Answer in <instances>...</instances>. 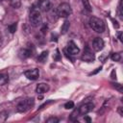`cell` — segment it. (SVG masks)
<instances>
[{"mask_svg":"<svg viewBox=\"0 0 123 123\" xmlns=\"http://www.w3.org/2000/svg\"><path fill=\"white\" fill-rule=\"evenodd\" d=\"M29 21L33 27H38L41 24L42 18H41V14H40V12L38 11V9H37L35 7L32 8L30 15H29Z\"/></svg>","mask_w":123,"mask_h":123,"instance_id":"cell-1","label":"cell"},{"mask_svg":"<svg viewBox=\"0 0 123 123\" xmlns=\"http://www.w3.org/2000/svg\"><path fill=\"white\" fill-rule=\"evenodd\" d=\"M89 25L92 30H94L96 33H103L106 29L104 21L96 16H91L89 18Z\"/></svg>","mask_w":123,"mask_h":123,"instance_id":"cell-2","label":"cell"},{"mask_svg":"<svg viewBox=\"0 0 123 123\" xmlns=\"http://www.w3.org/2000/svg\"><path fill=\"white\" fill-rule=\"evenodd\" d=\"M56 12L57 14L60 16V17H67L71 14L72 12V10H71V7L68 3H62L58 6L57 10H56Z\"/></svg>","mask_w":123,"mask_h":123,"instance_id":"cell-3","label":"cell"},{"mask_svg":"<svg viewBox=\"0 0 123 123\" xmlns=\"http://www.w3.org/2000/svg\"><path fill=\"white\" fill-rule=\"evenodd\" d=\"M34 103H35V100L34 98H27L25 100H22L18 103L17 105V111L19 112H25L27 111H29L33 106H34Z\"/></svg>","mask_w":123,"mask_h":123,"instance_id":"cell-4","label":"cell"},{"mask_svg":"<svg viewBox=\"0 0 123 123\" xmlns=\"http://www.w3.org/2000/svg\"><path fill=\"white\" fill-rule=\"evenodd\" d=\"M93 108H94V105H93L92 103L88 102V103H85V104H83L82 106H80V107L77 109V111H78L79 115H84V114H86V113H88L89 111H91L93 110Z\"/></svg>","mask_w":123,"mask_h":123,"instance_id":"cell-5","label":"cell"},{"mask_svg":"<svg viewBox=\"0 0 123 123\" xmlns=\"http://www.w3.org/2000/svg\"><path fill=\"white\" fill-rule=\"evenodd\" d=\"M24 75H25V77L27 79L32 80V81H35V80H37L39 77V70L37 68L29 69V70H26L24 72Z\"/></svg>","mask_w":123,"mask_h":123,"instance_id":"cell-6","label":"cell"},{"mask_svg":"<svg viewBox=\"0 0 123 123\" xmlns=\"http://www.w3.org/2000/svg\"><path fill=\"white\" fill-rule=\"evenodd\" d=\"M37 8L41 12H49L52 8V4L50 0H38L37 2Z\"/></svg>","mask_w":123,"mask_h":123,"instance_id":"cell-7","label":"cell"},{"mask_svg":"<svg viewBox=\"0 0 123 123\" xmlns=\"http://www.w3.org/2000/svg\"><path fill=\"white\" fill-rule=\"evenodd\" d=\"M67 54H70V55H77V54H79V52H80V49H79V47L73 42V41H69L68 43H67V46H66V49L64 50Z\"/></svg>","mask_w":123,"mask_h":123,"instance_id":"cell-8","label":"cell"},{"mask_svg":"<svg viewBox=\"0 0 123 123\" xmlns=\"http://www.w3.org/2000/svg\"><path fill=\"white\" fill-rule=\"evenodd\" d=\"M94 59H95L94 54H93V53L86 47V50L84 51L83 56H82V60H83L84 62H91L94 61Z\"/></svg>","mask_w":123,"mask_h":123,"instance_id":"cell-9","label":"cell"},{"mask_svg":"<svg viewBox=\"0 0 123 123\" xmlns=\"http://www.w3.org/2000/svg\"><path fill=\"white\" fill-rule=\"evenodd\" d=\"M104 47V40L101 37H95L92 40V48L95 51H100Z\"/></svg>","mask_w":123,"mask_h":123,"instance_id":"cell-10","label":"cell"},{"mask_svg":"<svg viewBox=\"0 0 123 123\" xmlns=\"http://www.w3.org/2000/svg\"><path fill=\"white\" fill-rule=\"evenodd\" d=\"M49 90V86L45 83H40L37 86V88H36V91L38 93V94H43L45 92H47Z\"/></svg>","mask_w":123,"mask_h":123,"instance_id":"cell-11","label":"cell"},{"mask_svg":"<svg viewBox=\"0 0 123 123\" xmlns=\"http://www.w3.org/2000/svg\"><path fill=\"white\" fill-rule=\"evenodd\" d=\"M32 55V51L28 48H21L18 52V56L21 58V59H26V58H29L30 56Z\"/></svg>","mask_w":123,"mask_h":123,"instance_id":"cell-12","label":"cell"},{"mask_svg":"<svg viewBox=\"0 0 123 123\" xmlns=\"http://www.w3.org/2000/svg\"><path fill=\"white\" fill-rule=\"evenodd\" d=\"M69 27H70V22L68 20H65L63 22V24L62 25V28H61V32L62 34H66L69 30Z\"/></svg>","mask_w":123,"mask_h":123,"instance_id":"cell-13","label":"cell"},{"mask_svg":"<svg viewBox=\"0 0 123 123\" xmlns=\"http://www.w3.org/2000/svg\"><path fill=\"white\" fill-rule=\"evenodd\" d=\"M47 57H48V51H43V52L37 57V61L40 62H44L46 61Z\"/></svg>","mask_w":123,"mask_h":123,"instance_id":"cell-14","label":"cell"},{"mask_svg":"<svg viewBox=\"0 0 123 123\" xmlns=\"http://www.w3.org/2000/svg\"><path fill=\"white\" fill-rule=\"evenodd\" d=\"M9 1H10L11 6L14 9H18L21 6V0H9Z\"/></svg>","mask_w":123,"mask_h":123,"instance_id":"cell-15","label":"cell"},{"mask_svg":"<svg viewBox=\"0 0 123 123\" xmlns=\"http://www.w3.org/2000/svg\"><path fill=\"white\" fill-rule=\"evenodd\" d=\"M9 116V113L6 111H3L0 112V122H5Z\"/></svg>","mask_w":123,"mask_h":123,"instance_id":"cell-16","label":"cell"},{"mask_svg":"<svg viewBox=\"0 0 123 123\" xmlns=\"http://www.w3.org/2000/svg\"><path fill=\"white\" fill-rule=\"evenodd\" d=\"M83 2V5L85 7V9L87 11V12H91L92 9H91V6H90V3H89V0H82Z\"/></svg>","mask_w":123,"mask_h":123,"instance_id":"cell-17","label":"cell"},{"mask_svg":"<svg viewBox=\"0 0 123 123\" xmlns=\"http://www.w3.org/2000/svg\"><path fill=\"white\" fill-rule=\"evenodd\" d=\"M111 60L114 61V62H119L120 59H121V56H120L119 53H112L111 56Z\"/></svg>","mask_w":123,"mask_h":123,"instance_id":"cell-18","label":"cell"},{"mask_svg":"<svg viewBox=\"0 0 123 123\" xmlns=\"http://www.w3.org/2000/svg\"><path fill=\"white\" fill-rule=\"evenodd\" d=\"M16 28H17V23H12V25L9 26V31H10L12 34H13V33L16 31Z\"/></svg>","mask_w":123,"mask_h":123,"instance_id":"cell-19","label":"cell"},{"mask_svg":"<svg viewBox=\"0 0 123 123\" xmlns=\"http://www.w3.org/2000/svg\"><path fill=\"white\" fill-rule=\"evenodd\" d=\"M64 108H65L66 110H71V109H73V108H74V103H73L72 101L66 102V103L64 104Z\"/></svg>","mask_w":123,"mask_h":123,"instance_id":"cell-20","label":"cell"},{"mask_svg":"<svg viewBox=\"0 0 123 123\" xmlns=\"http://www.w3.org/2000/svg\"><path fill=\"white\" fill-rule=\"evenodd\" d=\"M46 122H47V123H58V122H59V118L54 117V116H51V117H49V118L46 120Z\"/></svg>","mask_w":123,"mask_h":123,"instance_id":"cell-21","label":"cell"},{"mask_svg":"<svg viewBox=\"0 0 123 123\" xmlns=\"http://www.w3.org/2000/svg\"><path fill=\"white\" fill-rule=\"evenodd\" d=\"M118 15L119 17L122 19V0H120V3H119V6H118Z\"/></svg>","mask_w":123,"mask_h":123,"instance_id":"cell-22","label":"cell"},{"mask_svg":"<svg viewBox=\"0 0 123 123\" xmlns=\"http://www.w3.org/2000/svg\"><path fill=\"white\" fill-rule=\"evenodd\" d=\"M8 81V77H7V75H5V74H0V82L1 83H6Z\"/></svg>","mask_w":123,"mask_h":123,"instance_id":"cell-23","label":"cell"},{"mask_svg":"<svg viewBox=\"0 0 123 123\" xmlns=\"http://www.w3.org/2000/svg\"><path fill=\"white\" fill-rule=\"evenodd\" d=\"M61 59V55H60V51L57 49L56 50V55H55V57H54V60H56V61H59Z\"/></svg>","mask_w":123,"mask_h":123,"instance_id":"cell-24","label":"cell"},{"mask_svg":"<svg viewBox=\"0 0 123 123\" xmlns=\"http://www.w3.org/2000/svg\"><path fill=\"white\" fill-rule=\"evenodd\" d=\"M112 85L115 88H117L120 92H122V85H120V84H112Z\"/></svg>","mask_w":123,"mask_h":123,"instance_id":"cell-25","label":"cell"},{"mask_svg":"<svg viewBox=\"0 0 123 123\" xmlns=\"http://www.w3.org/2000/svg\"><path fill=\"white\" fill-rule=\"evenodd\" d=\"M41 32H42L43 34H45V33L47 32V26H46V25H44V27L41 29Z\"/></svg>","mask_w":123,"mask_h":123,"instance_id":"cell-26","label":"cell"},{"mask_svg":"<svg viewBox=\"0 0 123 123\" xmlns=\"http://www.w3.org/2000/svg\"><path fill=\"white\" fill-rule=\"evenodd\" d=\"M111 78H112V79H115V78H116V74H115V70H112V71H111Z\"/></svg>","mask_w":123,"mask_h":123,"instance_id":"cell-27","label":"cell"},{"mask_svg":"<svg viewBox=\"0 0 123 123\" xmlns=\"http://www.w3.org/2000/svg\"><path fill=\"white\" fill-rule=\"evenodd\" d=\"M118 112H119V114H120L121 116H123V112H122V108H121V107H119V109H118Z\"/></svg>","mask_w":123,"mask_h":123,"instance_id":"cell-28","label":"cell"},{"mask_svg":"<svg viewBox=\"0 0 123 123\" xmlns=\"http://www.w3.org/2000/svg\"><path fill=\"white\" fill-rule=\"evenodd\" d=\"M101 69H102V67H98V68H97V69H96V70H95L94 72H92V73H90V74H95V73H97L98 71H100Z\"/></svg>","mask_w":123,"mask_h":123,"instance_id":"cell-29","label":"cell"},{"mask_svg":"<svg viewBox=\"0 0 123 123\" xmlns=\"http://www.w3.org/2000/svg\"><path fill=\"white\" fill-rule=\"evenodd\" d=\"M85 119H86L87 122H90V118H89V117H85Z\"/></svg>","mask_w":123,"mask_h":123,"instance_id":"cell-30","label":"cell"},{"mask_svg":"<svg viewBox=\"0 0 123 123\" xmlns=\"http://www.w3.org/2000/svg\"><path fill=\"white\" fill-rule=\"evenodd\" d=\"M1 1H2V0H0V2H1Z\"/></svg>","mask_w":123,"mask_h":123,"instance_id":"cell-31","label":"cell"}]
</instances>
